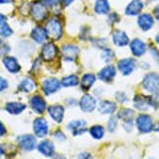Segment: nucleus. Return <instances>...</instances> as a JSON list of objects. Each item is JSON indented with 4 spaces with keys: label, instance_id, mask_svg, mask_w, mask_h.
I'll return each instance as SVG.
<instances>
[{
    "label": "nucleus",
    "instance_id": "nucleus-1",
    "mask_svg": "<svg viewBox=\"0 0 159 159\" xmlns=\"http://www.w3.org/2000/svg\"><path fill=\"white\" fill-rule=\"evenodd\" d=\"M44 27H45L49 40L60 42L62 39L65 34V23H64L62 15H61V10L55 11L53 15H50V17L45 21Z\"/></svg>",
    "mask_w": 159,
    "mask_h": 159
},
{
    "label": "nucleus",
    "instance_id": "nucleus-2",
    "mask_svg": "<svg viewBox=\"0 0 159 159\" xmlns=\"http://www.w3.org/2000/svg\"><path fill=\"white\" fill-rule=\"evenodd\" d=\"M28 17L36 25H43L50 17V10L40 0H32L30 5Z\"/></svg>",
    "mask_w": 159,
    "mask_h": 159
},
{
    "label": "nucleus",
    "instance_id": "nucleus-3",
    "mask_svg": "<svg viewBox=\"0 0 159 159\" xmlns=\"http://www.w3.org/2000/svg\"><path fill=\"white\" fill-rule=\"evenodd\" d=\"M38 58L45 64L55 62L60 58V47L57 44V42L47 40L44 44L40 45Z\"/></svg>",
    "mask_w": 159,
    "mask_h": 159
},
{
    "label": "nucleus",
    "instance_id": "nucleus-4",
    "mask_svg": "<svg viewBox=\"0 0 159 159\" xmlns=\"http://www.w3.org/2000/svg\"><path fill=\"white\" fill-rule=\"evenodd\" d=\"M81 54V48L79 44L67 42L60 47V59L65 62H76Z\"/></svg>",
    "mask_w": 159,
    "mask_h": 159
},
{
    "label": "nucleus",
    "instance_id": "nucleus-5",
    "mask_svg": "<svg viewBox=\"0 0 159 159\" xmlns=\"http://www.w3.org/2000/svg\"><path fill=\"white\" fill-rule=\"evenodd\" d=\"M135 126L141 135H148L153 132L154 127V119L148 113H139L135 118Z\"/></svg>",
    "mask_w": 159,
    "mask_h": 159
},
{
    "label": "nucleus",
    "instance_id": "nucleus-6",
    "mask_svg": "<svg viewBox=\"0 0 159 159\" xmlns=\"http://www.w3.org/2000/svg\"><path fill=\"white\" fill-rule=\"evenodd\" d=\"M39 87H40V91H42V94L44 97H50V96H53V94L60 92V89L62 88L60 80L58 77H55V76L44 77V79L40 81Z\"/></svg>",
    "mask_w": 159,
    "mask_h": 159
},
{
    "label": "nucleus",
    "instance_id": "nucleus-7",
    "mask_svg": "<svg viewBox=\"0 0 159 159\" xmlns=\"http://www.w3.org/2000/svg\"><path fill=\"white\" fill-rule=\"evenodd\" d=\"M28 107L30 109L38 116H42L47 113V109H48V103L47 99L43 94L40 93H33L28 98Z\"/></svg>",
    "mask_w": 159,
    "mask_h": 159
},
{
    "label": "nucleus",
    "instance_id": "nucleus-8",
    "mask_svg": "<svg viewBox=\"0 0 159 159\" xmlns=\"http://www.w3.org/2000/svg\"><path fill=\"white\" fill-rule=\"evenodd\" d=\"M141 89L148 94L159 91V74L151 71L147 72L141 81Z\"/></svg>",
    "mask_w": 159,
    "mask_h": 159
},
{
    "label": "nucleus",
    "instance_id": "nucleus-9",
    "mask_svg": "<svg viewBox=\"0 0 159 159\" xmlns=\"http://www.w3.org/2000/svg\"><path fill=\"white\" fill-rule=\"evenodd\" d=\"M32 131L37 139H47V136L50 134V125L47 118H44L43 115L34 118L32 121Z\"/></svg>",
    "mask_w": 159,
    "mask_h": 159
},
{
    "label": "nucleus",
    "instance_id": "nucleus-10",
    "mask_svg": "<svg viewBox=\"0 0 159 159\" xmlns=\"http://www.w3.org/2000/svg\"><path fill=\"white\" fill-rule=\"evenodd\" d=\"M16 144L22 152L30 153V152L37 149L38 141L33 134H22L16 137Z\"/></svg>",
    "mask_w": 159,
    "mask_h": 159
},
{
    "label": "nucleus",
    "instance_id": "nucleus-11",
    "mask_svg": "<svg viewBox=\"0 0 159 159\" xmlns=\"http://www.w3.org/2000/svg\"><path fill=\"white\" fill-rule=\"evenodd\" d=\"M98 105V100L97 98L91 94V93H83L79 99V108L80 110L84 114H91L97 109Z\"/></svg>",
    "mask_w": 159,
    "mask_h": 159
},
{
    "label": "nucleus",
    "instance_id": "nucleus-12",
    "mask_svg": "<svg viewBox=\"0 0 159 159\" xmlns=\"http://www.w3.org/2000/svg\"><path fill=\"white\" fill-rule=\"evenodd\" d=\"M38 88V82L34 79V76H25L20 80V82L17 83V92L22 94H33Z\"/></svg>",
    "mask_w": 159,
    "mask_h": 159
},
{
    "label": "nucleus",
    "instance_id": "nucleus-13",
    "mask_svg": "<svg viewBox=\"0 0 159 159\" xmlns=\"http://www.w3.org/2000/svg\"><path fill=\"white\" fill-rule=\"evenodd\" d=\"M115 66L118 72H120L122 76H130L136 71L139 64L135 58H121L118 60Z\"/></svg>",
    "mask_w": 159,
    "mask_h": 159
},
{
    "label": "nucleus",
    "instance_id": "nucleus-14",
    "mask_svg": "<svg viewBox=\"0 0 159 159\" xmlns=\"http://www.w3.org/2000/svg\"><path fill=\"white\" fill-rule=\"evenodd\" d=\"M66 130L70 131V134L75 137L82 136L86 132H88V124L84 119H74L66 124Z\"/></svg>",
    "mask_w": 159,
    "mask_h": 159
},
{
    "label": "nucleus",
    "instance_id": "nucleus-15",
    "mask_svg": "<svg viewBox=\"0 0 159 159\" xmlns=\"http://www.w3.org/2000/svg\"><path fill=\"white\" fill-rule=\"evenodd\" d=\"M118 75L116 66L114 64H105L97 72V79L103 83H111Z\"/></svg>",
    "mask_w": 159,
    "mask_h": 159
},
{
    "label": "nucleus",
    "instance_id": "nucleus-16",
    "mask_svg": "<svg viewBox=\"0 0 159 159\" xmlns=\"http://www.w3.org/2000/svg\"><path fill=\"white\" fill-rule=\"evenodd\" d=\"M47 114L53 122L60 125V124H62V121L65 119V105H62L60 103L50 104V105H48Z\"/></svg>",
    "mask_w": 159,
    "mask_h": 159
},
{
    "label": "nucleus",
    "instance_id": "nucleus-17",
    "mask_svg": "<svg viewBox=\"0 0 159 159\" xmlns=\"http://www.w3.org/2000/svg\"><path fill=\"white\" fill-rule=\"evenodd\" d=\"M1 65L2 67L11 75H19L22 71V65L20 60L15 55H6L1 59Z\"/></svg>",
    "mask_w": 159,
    "mask_h": 159
},
{
    "label": "nucleus",
    "instance_id": "nucleus-18",
    "mask_svg": "<svg viewBox=\"0 0 159 159\" xmlns=\"http://www.w3.org/2000/svg\"><path fill=\"white\" fill-rule=\"evenodd\" d=\"M30 39H31V42H33L34 44H37V45H42L47 40H49L44 25H34L31 28V31H30Z\"/></svg>",
    "mask_w": 159,
    "mask_h": 159
},
{
    "label": "nucleus",
    "instance_id": "nucleus-19",
    "mask_svg": "<svg viewBox=\"0 0 159 159\" xmlns=\"http://www.w3.org/2000/svg\"><path fill=\"white\" fill-rule=\"evenodd\" d=\"M110 39H111V43L113 45H115L116 48H125V47H129L130 44V37L129 34L120 30V28H114L110 33Z\"/></svg>",
    "mask_w": 159,
    "mask_h": 159
},
{
    "label": "nucleus",
    "instance_id": "nucleus-20",
    "mask_svg": "<svg viewBox=\"0 0 159 159\" xmlns=\"http://www.w3.org/2000/svg\"><path fill=\"white\" fill-rule=\"evenodd\" d=\"M119 107L118 103L115 100L111 99H100L98 100V105H97V110L100 115H114L118 111Z\"/></svg>",
    "mask_w": 159,
    "mask_h": 159
},
{
    "label": "nucleus",
    "instance_id": "nucleus-21",
    "mask_svg": "<svg viewBox=\"0 0 159 159\" xmlns=\"http://www.w3.org/2000/svg\"><path fill=\"white\" fill-rule=\"evenodd\" d=\"M129 48H130V52H131V54H132V57L135 59L142 58L147 53V49H148L147 43L144 40H142L141 38H134V39L130 40Z\"/></svg>",
    "mask_w": 159,
    "mask_h": 159
},
{
    "label": "nucleus",
    "instance_id": "nucleus-22",
    "mask_svg": "<svg viewBox=\"0 0 159 159\" xmlns=\"http://www.w3.org/2000/svg\"><path fill=\"white\" fill-rule=\"evenodd\" d=\"M27 104L20 102V100H9L4 104V110L9 114V115H12V116H19L22 113L26 111L27 109Z\"/></svg>",
    "mask_w": 159,
    "mask_h": 159
},
{
    "label": "nucleus",
    "instance_id": "nucleus-23",
    "mask_svg": "<svg viewBox=\"0 0 159 159\" xmlns=\"http://www.w3.org/2000/svg\"><path fill=\"white\" fill-rule=\"evenodd\" d=\"M97 75L93 72H84L81 77H80V88L83 93L89 92L92 88H94L96 83H97Z\"/></svg>",
    "mask_w": 159,
    "mask_h": 159
},
{
    "label": "nucleus",
    "instance_id": "nucleus-24",
    "mask_svg": "<svg viewBox=\"0 0 159 159\" xmlns=\"http://www.w3.org/2000/svg\"><path fill=\"white\" fill-rule=\"evenodd\" d=\"M156 25V19L149 12H142L137 16V26L142 32L151 31Z\"/></svg>",
    "mask_w": 159,
    "mask_h": 159
},
{
    "label": "nucleus",
    "instance_id": "nucleus-25",
    "mask_svg": "<svg viewBox=\"0 0 159 159\" xmlns=\"http://www.w3.org/2000/svg\"><path fill=\"white\" fill-rule=\"evenodd\" d=\"M37 151L45 158H52L55 154V144L52 139H43L37 144Z\"/></svg>",
    "mask_w": 159,
    "mask_h": 159
},
{
    "label": "nucleus",
    "instance_id": "nucleus-26",
    "mask_svg": "<svg viewBox=\"0 0 159 159\" xmlns=\"http://www.w3.org/2000/svg\"><path fill=\"white\" fill-rule=\"evenodd\" d=\"M144 9V2L143 0H131L124 9V14L125 16H129V17H135V16H139V14H142Z\"/></svg>",
    "mask_w": 159,
    "mask_h": 159
},
{
    "label": "nucleus",
    "instance_id": "nucleus-27",
    "mask_svg": "<svg viewBox=\"0 0 159 159\" xmlns=\"http://www.w3.org/2000/svg\"><path fill=\"white\" fill-rule=\"evenodd\" d=\"M132 105L134 109L139 113H146L149 109V103H148V96L144 93H136L132 98Z\"/></svg>",
    "mask_w": 159,
    "mask_h": 159
},
{
    "label": "nucleus",
    "instance_id": "nucleus-28",
    "mask_svg": "<svg viewBox=\"0 0 159 159\" xmlns=\"http://www.w3.org/2000/svg\"><path fill=\"white\" fill-rule=\"evenodd\" d=\"M111 11V5L109 0H94L93 12L98 16H107Z\"/></svg>",
    "mask_w": 159,
    "mask_h": 159
},
{
    "label": "nucleus",
    "instance_id": "nucleus-29",
    "mask_svg": "<svg viewBox=\"0 0 159 159\" xmlns=\"http://www.w3.org/2000/svg\"><path fill=\"white\" fill-rule=\"evenodd\" d=\"M62 88H75L80 86V76L77 74H67L60 79Z\"/></svg>",
    "mask_w": 159,
    "mask_h": 159
},
{
    "label": "nucleus",
    "instance_id": "nucleus-30",
    "mask_svg": "<svg viewBox=\"0 0 159 159\" xmlns=\"http://www.w3.org/2000/svg\"><path fill=\"white\" fill-rule=\"evenodd\" d=\"M116 116H118V119L121 120L122 122H126V121H135L136 111H135V109L122 107V108L118 109V111H116Z\"/></svg>",
    "mask_w": 159,
    "mask_h": 159
},
{
    "label": "nucleus",
    "instance_id": "nucleus-31",
    "mask_svg": "<svg viewBox=\"0 0 159 159\" xmlns=\"http://www.w3.org/2000/svg\"><path fill=\"white\" fill-rule=\"evenodd\" d=\"M105 132H107V129L100 125V124H94L92 125L91 127H88V134L89 136L96 141H99V139H103L104 136H105Z\"/></svg>",
    "mask_w": 159,
    "mask_h": 159
},
{
    "label": "nucleus",
    "instance_id": "nucleus-32",
    "mask_svg": "<svg viewBox=\"0 0 159 159\" xmlns=\"http://www.w3.org/2000/svg\"><path fill=\"white\" fill-rule=\"evenodd\" d=\"M30 5H31L30 0H17L15 4V10L21 17H28Z\"/></svg>",
    "mask_w": 159,
    "mask_h": 159
},
{
    "label": "nucleus",
    "instance_id": "nucleus-33",
    "mask_svg": "<svg viewBox=\"0 0 159 159\" xmlns=\"http://www.w3.org/2000/svg\"><path fill=\"white\" fill-rule=\"evenodd\" d=\"M34 43L33 42H21L19 44V53L22 57H31L34 52Z\"/></svg>",
    "mask_w": 159,
    "mask_h": 159
},
{
    "label": "nucleus",
    "instance_id": "nucleus-34",
    "mask_svg": "<svg viewBox=\"0 0 159 159\" xmlns=\"http://www.w3.org/2000/svg\"><path fill=\"white\" fill-rule=\"evenodd\" d=\"M115 58H116V54H115L114 49H111L110 47L100 50V59L104 64H113Z\"/></svg>",
    "mask_w": 159,
    "mask_h": 159
},
{
    "label": "nucleus",
    "instance_id": "nucleus-35",
    "mask_svg": "<svg viewBox=\"0 0 159 159\" xmlns=\"http://www.w3.org/2000/svg\"><path fill=\"white\" fill-rule=\"evenodd\" d=\"M89 42H91V45L93 48L99 49V50H103V49L109 47V40L105 37H92Z\"/></svg>",
    "mask_w": 159,
    "mask_h": 159
},
{
    "label": "nucleus",
    "instance_id": "nucleus-36",
    "mask_svg": "<svg viewBox=\"0 0 159 159\" xmlns=\"http://www.w3.org/2000/svg\"><path fill=\"white\" fill-rule=\"evenodd\" d=\"M14 33H15V31H14V28L11 27V25L9 22L0 26V38L1 39H9L14 36Z\"/></svg>",
    "mask_w": 159,
    "mask_h": 159
},
{
    "label": "nucleus",
    "instance_id": "nucleus-37",
    "mask_svg": "<svg viewBox=\"0 0 159 159\" xmlns=\"http://www.w3.org/2000/svg\"><path fill=\"white\" fill-rule=\"evenodd\" d=\"M118 126H119V119L118 116L114 114V115H110L109 119H108V122H107V131L110 132V134H114L116 130H118Z\"/></svg>",
    "mask_w": 159,
    "mask_h": 159
},
{
    "label": "nucleus",
    "instance_id": "nucleus-38",
    "mask_svg": "<svg viewBox=\"0 0 159 159\" xmlns=\"http://www.w3.org/2000/svg\"><path fill=\"white\" fill-rule=\"evenodd\" d=\"M120 21H121V16H120L116 11H110V12L107 15V23H108L109 26H111V27L116 26Z\"/></svg>",
    "mask_w": 159,
    "mask_h": 159
},
{
    "label": "nucleus",
    "instance_id": "nucleus-39",
    "mask_svg": "<svg viewBox=\"0 0 159 159\" xmlns=\"http://www.w3.org/2000/svg\"><path fill=\"white\" fill-rule=\"evenodd\" d=\"M92 38V33H91V28L89 26H82L79 33V39L82 42H88Z\"/></svg>",
    "mask_w": 159,
    "mask_h": 159
},
{
    "label": "nucleus",
    "instance_id": "nucleus-40",
    "mask_svg": "<svg viewBox=\"0 0 159 159\" xmlns=\"http://www.w3.org/2000/svg\"><path fill=\"white\" fill-rule=\"evenodd\" d=\"M10 53H11V45L9 44V42L0 38V60L6 55H10Z\"/></svg>",
    "mask_w": 159,
    "mask_h": 159
},
{
    "label": "nucleus",
    "instance_id": "nucleus-41",
    "mask_svg": "<svg viewBox=\"0 0 159 159\" xmlns=\"http://www.w3.org/2000/svg\"><path fill=\"white\" fill-rule=\"evenodd\" d=\"M114 99L115 102L118 103V104H121V105H124V104H126V103H129V96H127V93L125 92V91H116L115 93H114Z\"/></svg>",
    "mask_w": 159,
    "mask_h": 159
},
{
    "label": "nucleus",
    "instance_id": "nucleus-42",
    "mask_svg": "<svg viewBox=\"0 0 159 159\" xmlns=\"http://www.w3.org/2000/svg\"><path fill=\"white\" fill-rule=\"evenodd\" d=\"M148 103H149V108L154 109V110H158L159 109V91L158 92H154V93H151L148 96Z\"/></svg>",
    "mask_w": 159,
    "mask_h": 159
},
{
    "label": "nucleus",
    "instance_id": "nucleus-43",
    "mask_svg": "<svg viewBox=\"0 0 159 159\" xmlns=\"http://www.w3.org/2000/svg\"><path fill=\"white\" fill-rule=\"evenodd\" d=\"M42 66H43V61H42L38 57L34 58L33 61H32V66H31V69H30V75L32 76V75H36L37 72H39Z\"/></svg>",
    "mask_w": 159,
    "mask_h": 159
},
{
    "label": "nucleus",
    "instance_id": "nucleus-44",
    "mask_svg": "<svg viewBox=\"0 0 159 159\" xmlns=\"http://www.w3.org/2000/svg\"><path fill=\"white\" fill-rule=\"evenodd\" d=\"M52 137L55 139L57 142H65V141L67 139L65 132H64L61 129H55V130L52 132Z\"/></svg>",
    "mask_w": 159,
    "mask_h": 159
},
{
    "label": "nucleus",
    "instance_id": "nucleus-45",
    "mask_svg": "<svg viewBox=\"0 0 159 159\" xmlns=\"http://www.w3.org/2000/svg\"><path fill=\"white\" fill-rule=\"evenodd\" d=\"M50 11H55L57 9H59V0H40Z\"/></svg>",
    "mask_w": 159,
    "mask_h": 159
},
{
    "label": "nucleus",
    "instance_id": "nucleus-46",
    "mask_svg": "<svg viewBox=\"0 0 159 159\" xmlns=\"http://www.w3.org/2000/svg\"><path fill=\"white\" fill-rule=\"evenodd\" d=\"M148 50H149V54H151L152 59L154 60V62L159 65V49L156 47V45H153V44H152V45H149Z\"/></svg>",
    "mask_w": 159,
    "mask_h": 159
},
{
    "label": "nucleus",
    "instance_id": "nucleus-47",
    "mask_svg": "<svg viewBox=\"0 0 159 159\" xmlns=\"http://www.w3.org/2000/svg\"><path fill=\"white\" fill-rule=\"evenodd\" d=\"M9 87H10L9 80L6 79V77H4V76H1V75H0V93L6 92V91L9 89Z\"/></svg>",
    "mask_w": 159,
    "mask_h": 159
},
{
    "label": "nucleus",
    "instance_id": "nucleus-48",
    "mask_svg": "<svg viewBox=\"0 0 159 159\" xmlns=\"http://www.w3.org/2000/svg\"><path fill=\"white\" fill-rule=\"evenodd\" d=\"M65 107H69V108H75V107H79V99L74 98V97H69L65 99Z\"/></svg>",
    "mask_w": 159,
    "mask_h": 159
},
{
    "label": "nucleus",
    "instance_id": "nucleus-49",
    "mask_svg": "<svg viewBox=\"0 0 159 159\" xmlns=\"http://www.w3.org/2000/svg\"><path fill=\"white\" fill-rule=\"evenodd\" d=\"M135 127V121H126V122H122V129L126 131V132H132Z\"/></svg>",
    "mask_w": 159,
    "mask_h": 159
},
{
    "label": "nucleus",
    "instance_id": "nucleus-50",
    "mask_svg": "<svg viewBox=\"0 0 159 159\" xmlns=\"http://www.w3.org/2000/svg\"><path fill=\"white\" fill-rule=\"evenodd\" d=\"M76 0H59V7L60 10H64L69 6H71Z\"/></svg>",
    "mask_w": 159,
    "mask_h": 159
},
{
    "label": "nucleus",
    "instance_id": "nucleus-51",
    "mask_svg": "<svg viewBox=\"0 0 159 159\" xmlns=\"http://www.w3.org/2000/svg\"><path fill=\"white\" fill-rule=\"evenodd\" d=\"M77 159H93V157H92V154L89 152L83 151V152H80L77 154Z\"/></svg>",
    "mask_w": 159,
    "mask_h": 159
},
{
    "label": "nucleus",
    "instance_id": "nucleus-52",
    "mask_svg": "<svg viewBox=\"0 0 159 159\" xmlns=\"http://www.w3.org/2000/svg\"><path fill=\"white\" fill-rule=\"evenodd\" d=\"M7 135V129L5 126V124L0 120V137H5Z\"/></svg>",
    "mask_w": 159,
    "mask_h": 159
},
{
    "label": "nucleus",
    "instance_id": "nucleus-53",
    "mask_svg": "<svg viewBox=\"0 0 159 159\" xmlns=\"http://www.w3.org/2000/svg\"><path fill=\"white\" fill-rule=\"evenodd\" d=\"M9 22V16L5 14V12H0V26Z\"/></svg>",
    "mask_w": 159,
    "mask_h": 159
},
{
    "label": "nucleus",
    "instance_id": "nucleus-54",
    "mask_svg": "<svg viewBox=\"0 0 159 159\" xmlns=\"http://www.w3.org/2000/svg\"><path fill=\"white\" fill-rule=\"evenodd\" d=\"M17 0H0V6H6V5H15Z\"/></svg>",
    "mask_w": 159,
    "mask_h": 159
},
{
    "label": "nucleus",
    "instance_id": "nucleus-55",
    "mask_svg": "<svg viewBox=\"0 0 159 159\" xmlns=\"http://www.w3.org/2000/svg\"><path fill=\"white\" fill-rule=\"evenodd\" d=\"M152 15H153V17H154L156 20L159 21V4L153 7V10H152Z\"/></svg>",
    "mask_w": 159,
    "mask_h": 159
},
{
    "label": "nucleus",
    "instance_id": "nucleus-56",
    "mask_svg": "<svg viewBox=\"0 0 159 159\" xmlns=\"http://www.w3.org/2000/svg\"><path fill=\"white\" fill-rule=\"evenodd\" d=\"M141 67L143 70H149L151 69V64L148 61H141Z\"/></svg>",
    "mask_w": 159,
    "mask_h": 159
},
{
    "label": "nucleus",
    "instance_id": "nucleus-57",
    "mask_svg": "<svg viewBox=\"0 0 159 159\" xmlns=\"http://www.w3.org/2000/svg\"><path fill=\"white\" fill-rule=\"evenodd\" d=\"M50 159H67V158H66L64 154H61V153H55Z\"/></svg>",
    "mask_w": 159,
    "mask_h": 159
},
{
    "label": "nucleus",
    "instance_id": "nucleus-58",
    "mask_svg": "<svg viewBox=\"0 0 159 159\" xmlns=\"http://www.w3.org/2000/svg\"><path fill=\"white\" fill-rule=\"evenodd\" d=\"M4 154H5V146L0 142V158H1Z\"/></svg>",
    "mask_w": 159,
    "mask_h": 159
},
{
    "label": "nucleus",
    "instance_id": "nucleus-59",
    "mask_svg": "<svg viewBox=\"0 0 159 159\" xmlns=\"http://www.w3.org/2000/svg\"><path fill=\"white\" fill-rule=\"evenodd\" d=\"M153 131H154V132H157V134H159V120L157 121V122H154V127H153Z\"/></svg>",
    "mask_w": 159,
    "mask_h": 159
},
{
    "label": "nucleus",
    "instance_id": "nucleus-60",
    "mask_svg": "<svg viewBox=\"0 0 159 159\" xmlns=\"http://www.w3.org/2000/svg\"><path fill=\"white\" fill-rule=\"evenodd\" d=\"M154 40H156V43H157V44L159 45V32L157 33V34H156V37H154Z\"/></svg>",
    "mask_w": 159,
    "mask_h": 159
},
{
    "label": "nucleus",
    "instance_id": "nucleus-61",
    "mask_svg": "<svg viewBox=\"0 0 159 159\" xmlns=\"http://www.w3.org/2000/svg\"><path fill=\"white\" fill-rule=\"evenodd\" d=\"M149 1H154V0H149Z\"/></svg>",
    "mask_w": 159,
    "mask_h": 159
},
{
    "label": "nucleus",
    "instance_id": "nucleus-62",
    "mask_svg": "<svg viewBox=\"0 0 159 159\" xmlns=\"http://www.w3.org/2000/svg\"><path fill=\"white\" fill-rule=\"evenodd\" d=\"M149 159H156V158H149Z\"/></svg>",
    "mask_w": 159,
    "mask_h": 159
},
{
    "label": "nucleus",
    "instance_id": "nucleus-63",
    "mask_svg": "<svg viewBox=\"0 0 159 159\" xmlns=\"http://www.w3.org/2000/svg\"><path fill=\"white\" fill-rule=\"evenodd\" d=\"M30 1H32V0H30Z\"/></svg>",
    "mask_w": 159,
    "mask_h": 159
}]
</instances>
